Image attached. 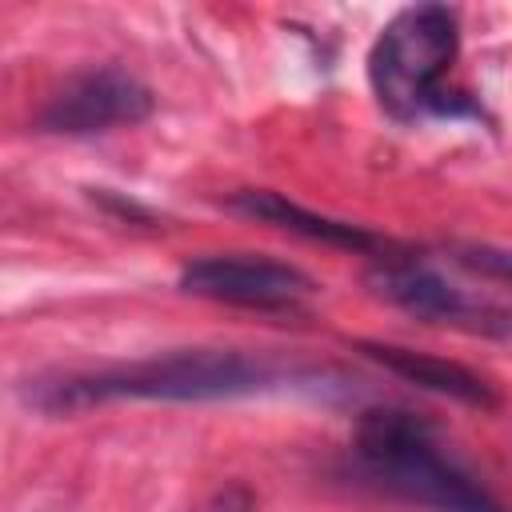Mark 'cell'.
<instances>
[{
    "mask_svg": "<svg viewBox=\"0 0 512 512\" xmlns=\"http://www.w3.org/2000/svg\"><path fill=\"white\" fill-rule=\"evenodd\" d=\"M284 380V368L236 352V348H180L132 364H108L88 372H60L28 380V404L40 412H80L116 400H164V404H200V400H236L268 392Z\"/></svg>",
    "mask_w": 512,
    "mask_h": 512,
    "instance_id": "cell-1",
    "label": "cell"
},
{
    "mask_svg": "<svg viewBox=\"0 0 512 512\" xmlns=\"http://www.w3.org/2000/svg\"><path fill=\"white\" fill-rule=\"evenodd\" d=\"M352 452L384 492L432 512H512L440 444L428 420L404 408H368L356 420Z\"/></svg>",
    "mask_w": 512,
    "mask_h": 512,
    "instance_id": "cell-2",
    "label": "cell"
},
{
    "mask_svg": "<svg viewBox=\"0 0 512 512\" xmlns=\"http://www.w3.org/2000/svg\"><path fill=\"white\" fill-rule=\"evenodd\" d=\"M460 48L456 12L444 4H412L396 12L368 52V84L380 108L396 120H412L428 108H444V72Z\"/></svg>",
    "mask_w": 512,
    "mask_h": 512,
    "instance_id": "cell-3",
    "label": "cell"
},
{
    "mask_svg": "<svg viewBox=\"0 0 512 512\" xmlns=\"http://www.w3.org/2000/svg\"><path fill=\"white\" fill-rule=\"evenodd\" d=\"M368 284L376 296H384L388 304L404 308L408 316H416L424 324H440V328H456V332H472V336H492V340L512 336V312L508 308L456 288L452 280H444L424 260L380 256L368 268Z\"/></svg>",
    "mask_w": 512,
    "mask_h": 512,
    "instance_id": "cell-4",
    "label": "cell"
},
{
    "mask_svg": "<svg viewBox=\"0 0 512 512\" xmlns=\"http://www.w3.org/2000/svg\"><path fill=\"white\" fill-rule=\"evenodd\" d=\"M180 288L200 300L260 308V312H292L300 308L316 284L280 260L264 256H200L180 268Z\"/></svg>",
    "mask_w": 512,
    "mask_h": 512,
    "instance_id": "cell-5",
    "label": "cell"
},
{
    "mask_svg": "<svg viewBox=\"0 0 512 512\" xmlns=\"http://www.w3.org/2000/svg\"><path fill=\"white\" fill-rule=\"evenodd\" d=\"M152 92L124 68H88L68 76L40 108V128L60 136H88L128 128L152 116Z\"/></svg>",
    "mask_w": 512,
    "mask_h": 512,
    "instance_id": "cell-6",
    "label": "cell"
},
{
    "mask_svg": "<svg viewBox=\"0 0 512 512\" xmlns=\"http://www.w3.org/2000/svg\"><path fill=\"white\" fill-rule=\"evenodd\" d=\"M356 348L384 364L388 372L404 376L408 384L424 388V392H436V396H452L460 404H472V408H496V392L484 376H476L472 368L456 364V360H440V356H428V352H416V348H400V344H384V340H356Z\"/></svg>",
    "mask_w": 512,
    "mask_h": 512,
    "instance_id": "cell-7",
    "label": "cell"
},
{
    "mask_svg": "<svg viewBox=\"0 0 512 512\" xmlns=\"http://www.w3.org/2000/svg\"><path fill=\"white\" fill-rule=\"evenodd\" d=\"M236 212L252 216V220H264V224H276L284 232H296V236H308V240H320V244H336V248H352V252H372L380 248V236L360 228V224H348V220H332V216H320V212H308L300 208L296 200L280 196V192H268V188H244L228 200Z\"/></svg>",
    "mask_w": 512,
    "mask_h": 512,
    "instance_id": "cell-8",
    "label": "cell"
},
{
    "mask_svg": "<svg viewBox=\"0 0 512 512\" xmlns=\"http://www.w3.org/2000/svg\"><path fill=\"white\" fill-rule=\"evenodd\" d=\"M456 260H460L468 272H480V276L500 280V284L512 288V252L488 248V244H464V248H456Z\"/></svg>",
    "mask_w": 512,
    "mask_h": 512,
    "instance_id": "cell-9",
    "label": "cell"
},
{
    "mask_svg": "<svg viewBox=\"0 0 512 512\" xmlns=\"http://www.w3.org/2000/svg\"><path fill=\"white\" fill-rule=\"evenodd\" d=\"M196 512H256V496H252V488H248V484L232 480V484L216 488V492H212Z\"/></svg>",
    "mask_w": 512,
    "mask_h": 512,
    "instance_id": "cell-10",
    "label": "cell"
}]
</instances>
